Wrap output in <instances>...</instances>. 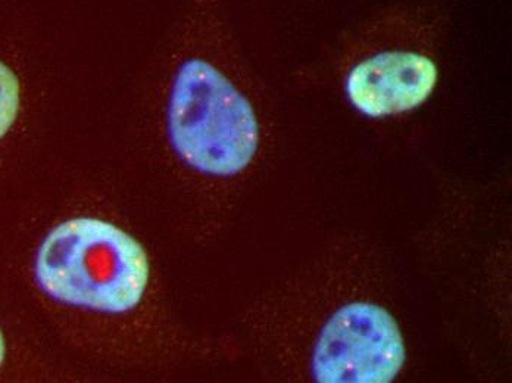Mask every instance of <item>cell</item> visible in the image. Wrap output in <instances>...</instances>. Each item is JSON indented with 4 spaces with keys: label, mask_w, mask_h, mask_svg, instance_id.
Masks as SVG:
<instances>
[{
    "label": "cell",
    "mask_w": 512,
    "mask_h": 383,
    "mask_svg": "<svg viewBox=\"0 0 512 383\" xmlns=\"http://www.w3.org/2000/svg\"><path fill=\"white\" fill-rule=\"evenodd\" d=\"M174 24L180 55L165 101L168 146L202 176H239L261 151L262 126L251 96L224 64L233 42L224 0H184Z\"/></svg>",
    "instance_id": "cell-1"
},
{
    "label": "cell",
    "mask_w": 512,
    "mask_h": 383,
    "mask_svg": "<svg viewBox=\"0 0 512 383\" xmlns=\"http://www.w3.org/2000/svg\"><path fill=\"white\" fill-rule=\"evenodd\" d=\"M446 0H395L337 36L333 73L346 104L362 118L407 117L439 83V51L451 28Z\"/></svg>",
    "instance_id": "cell-2"
},
{
    "label": "cell",
    "mask_w": 512,
    "mask_h": 383,
    "mask_svg": "<svg viewBox=\"0 0 512 383\" xmlns=\"http://www.w3.org/2000/svg\"><path fill=\"white\" fill-rule=\"evenodd\" d=\"M142 245L109 221L80 217L53 227L37 249L34 277L56 302L123 314L142 301L149 283Z\"/></svg>",
    "instance_id": "cell-3"
},
{
    "label": "cell",
    "mask_w": 512,
    "mask_h": 383,
    "mask_svg": "<svg viewBox=\"0 0 512 383\" xmlns=\"http://www.w3.org/2000/svg\"><path fill=\"white\" fill-rule=\"evenodd\" d=\"M407 360L404 336L392 314L374 302H349L321 328L311 356L314 381L387 383Z\"/></svg>",
    "instance_id": "cell-4"
},
{
    "label": "cell",
    "mask_w": 512,
    "mask_h": 383,
    "mask_svg": "<svg viewBox=\"0 0 512 383\" xmlns=\"http://www.w3.org/2000/svg\"><path fill=\"white\" fill-rule=\"evenodd\" d=\"M24 108V83L14 65L0 55V143L17 127Z\"/></svg>",
    "instance_id": "cell-5"
},
{
    "label": "cell",
    "mask_w": 512,
    "mask_h": 383,
    "mask_svg": "<svg viewBox=\"0 0 512 383\" xmlns=\"http://www.w3.org/2000/svg\"><path fill=\"white\" fill-rule=\"evenodd\" d=\"M6 356H8V345H6L5 335H3V330L0 328V369H2L3 364H5Z\"/></svg>",
    "instance_id": "cell-6"
}]
</instances>
